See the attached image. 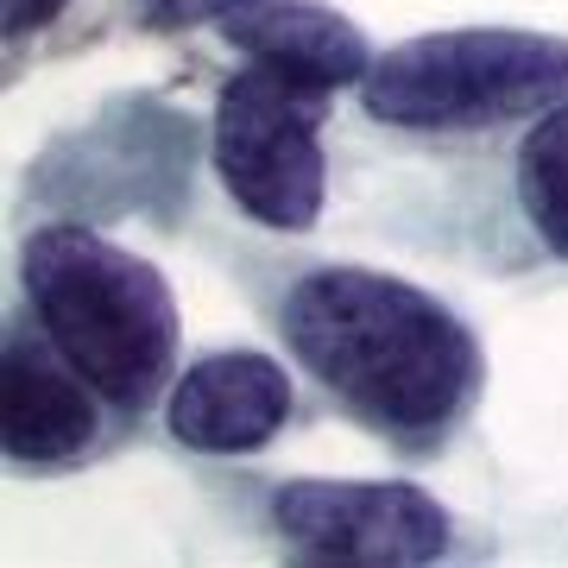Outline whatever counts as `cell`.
I'll use <instances>...</instances> for the list:
<instances>
[{
	"label": "cell",
	"mask_w": 568,
	"mask_h": 568,
	"mask_svg": "<svg viewBox=\"0 0 568 568\" xmlns=\"http://www.w3.org/2000/svg\"><path fill=\"white\" fill-rule=\"evenodd\" d=\"M102 392L44 328L13 323L0 347V443L20 467H70L102 443Z\"/></svg>",
	"instance_id": "8992f818"
},
{
	"label": "cell",
	"mask_w": 568,
	"mask_h": 568,
	"mask_svg": "<svg viewBox=\"0 0 568 568\" xmlns=\"http://www.w3.org/2000/svg\"><path fill=\"white\" fill-rule=\"evenodd\" d=\"M328 89L297 82L272 63L246 58L241 77L222 82L215 102V178L241 215L278 234H304L323 215L328 164H323Z\"/></svg>",
	"instance_id": "277c9868"
},
{
	"label": "cell",
	"mask_w": 568,
	"mask_h": 568,
	"mask_svg": "<svg viewBox=\"0 0 568 568\" xmlns=\"http://www.w3.org/2000/svg\"><path fill=\"white\" fill-rule=\"evenodd\" d=\"M278 323L335 405L405 448L443 443L480 392L474 328L424 284L373 265L304 272L284 291Z\"/></svg>",
	"instance_id": "6da1fadb"
},
{
	"label": "cell",
	"mask_w": 568,
	"mask_h": 568,
	"mask_svg": "<svg viewBox=\"0 0 568 568\" xmlns=\"http://www.w3.org/2000/svg\"><path fill=\"white\" fill-rule=\"evenodd\" d=\"M272 530L304 562L417 568L455 537L448 511L405 480H291L272 499Z\"/></svg>",
	"instance_id": "5b68a950"
},
{
	"label": "cell",
	"mask_w": 568,
	"mask_h": 568,
	"mask_svg": "<svg viewBox=\"0 0 568 568\" xmlns=\"http://www.w3.org/2000/svg\"><path fill=\"white\" fill-rule=\"evenodd\" d=\"M63 7H70V0H0V13H7V39H32V32H44Z\"/></svg>",
	"instance_id": "30bf717a"
},
{
	"label": "cell",
	"mask_w": 568,
	"mask_h": 568,
	"mask_svg": "<svg viewBox=\"0 0 568 568\" xmlns=\"http://www.w3.org/2000/svg\"><path fill=\"white\" fill-rule=\"evenodd\" d=\"M518 203L530 234L568 260V102L544 108L518 145Z\"/></svg>",
	"instance_id": "9c48e42d"
},
{
	"label": "cell",
	"mask_w": 568,
	"mask_h": 568,
	"mask_svg": "<svg viewBox=\"0 0 568 568\" xmlns=\"http://www.w3.org/2000/svg\"><path fill=\"white\" fill-rule=\"evenodd\" d=\"M203 20L222 32L241 58L272 63L284 77L316 89H361L373 70V44L347 13L323 0H203Z\"/></svg>",
	"instance_id": "ba28073f"
},
{
	"label": "cell",
	"mask_w": 568,
	"mask_h": 568,
	"mask_svg": "<svg viewBox=\"0 0 568 568\" xmlns=\"http://www.w3.org/2000/svg\"><path fill=\"white\" fill-rule=\"evenodd\" d=\"M164 424L196 455H253L291 424V373L253 347L203 354L171 386Z\"/></svg>",
	"instance_id": "52a82bcc"
},
{
	"label": "cell",
	"mask_w": 568,
	"mask_h": 568,
	"mask_svg": "<svg viewBox=\"0 0 568 568\" xmlns=\"http://www.w3.org/2000/svg\"><path fill=\"white\" fill-rule=\"evenodd\" d=\"M140 13L152 26H183V20H196V13H203V0H140Z\"/></svg>",
	"instance_id": "8fae6325"
},
{
	"label": "cell",
	"mask_w": 568,
	"mask_h": 568,
	"mask_svg": "<svg viewBox=\"0 0 568 568\" xmlns=\"http://www.w3.org/2000/svg\"><path fill=\"white\" fill-rule=\"evenodd\" d=\"M361 102L398 133H487L568 102V39L525 26L424 32L373 58Z\"/></svg>",
	"instance_id": "3957f363"
},
{
	"label": "cell",
	"mask_w": 568,
	"mask_h": 568,
	"mask_svg": "<svg viewBox=\"0 0 568 568\" xmlns=\"http://www.w3.org/2000/svg\"><path fill=\"white\" fill-rule=\"evenodd\" d=\"M32 323L89 373L114 410H145L178 366V297L152 260L95 227L51 222L20 253Z\"/></svg>",
	"instance_id": "7a4b0ae2"
}]
</instances>
